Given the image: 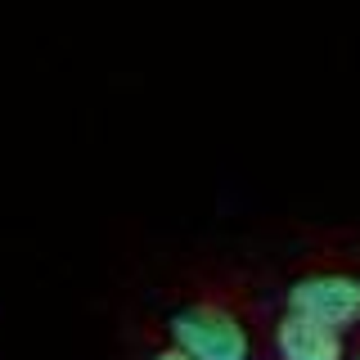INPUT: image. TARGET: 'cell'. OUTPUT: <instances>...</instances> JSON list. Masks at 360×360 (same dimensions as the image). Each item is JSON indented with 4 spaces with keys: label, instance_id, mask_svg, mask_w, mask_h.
<instances>
[{
    "label": "cell",
    "instance_id": "6da1fadb",
    "mask_svg": "<svg viewBox=\"0 0 360 360\" xmlns=\"http://www.w3.org/2000/svg\"><path fill=\"white\" fill-rule=\"evenodd\" d=\"M172 347L185 352L189 360H248L252 356V338H248L243 320L225 307L212 302H194V307L176 311L167 320Z\"/></svg>",
    "mask_w": 360,
    "mask_h": 360
},
{
    "label": "cell",
    "instance_id": "7a4b0ae2",
    "mask_svg": "<svg viewBox=\"0 0 360 360\" xmlns=\"http://www.w3.org/2000/svg\"><path fill=\"white\" fill-rule=\"evenodd\" d=\"M288 315L315 320L333 333H347L360 324V279L356 275H302L288 288Z\"/></svg>",
    "mask_w": 360,
    "mask_h": 360
},
{
    "label": "cell",
    "instance_id": "3957f363",
    "mask_svg": "<svg viewBox=\"0 0 360 360\" xmlns=\"http://www.w3.org/2000/svg\"><path fill=\"white\" fill-rule=\"evenodd\" d=\"M275 352L279 360H342V333L284 311L275 324Z\"/></svg>",
    "mask_w": 360,
    "mask_h": 360
},
{
    "label": "cell",
    "instance_id": "277c9868",
    "mask_svg": "<svg viewBox=\"0 0 360 360\" xmlns=\"http://www.w3.org/2000/svg\"><path fill=\"white\" fill-rule=\"evenodd\" d=\"M153 360H189V356H185V352H176V347H162V352H158Z\"/></svg>",
    "mask_w": 360,
    "mask_h": 360
},
{
    "label": "cell",
    "instance_id": "5b68a950",
    "mask_svg": "<svg viewBox=\"0 0 360 360\" xmlns=\"http://www.w3.org/2000/svg\"><path fill=\"white\" fill-rule=\"evenodd\" d=\"M356 360H360V356H356Z\"/></svg>",
    "mask_w": 360,
    "mask_h": 360
}]
</instances>
